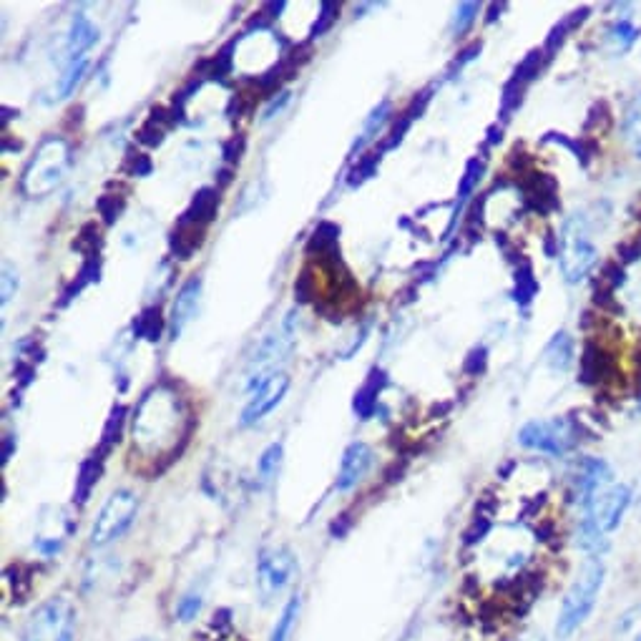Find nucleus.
<instances>
[{"label": "nucleus", "instance_id": "f257e3e1", "mask_svg": "<svg viewBox=\"0 0 641 641\" xmlns=\"http://www.w3.org/2000/svg\"><path fill=\"white\" fill-rule=\"evenodd\" d=\"M604 576V561H586L581 574L576 576V581L571 584V589L566 591L564 601H561L559 619H556V636H559V639H566V636H571L576 629L584 626V621L589 619L596 601H599L601 589H604Z\"/></svg>", "mask_w": 641, "mask_h": 641}, {"label": "nucleus", "instance_id": "f03ea898", "mask_svg": "<svg viewBox=\"0 0 641 641\" xmlns=\"http://www.w3.org/2000/svg\"><path fill=\"white\" fill-rule=\"evenodd\" d=\"M179 398L166 393L164 388L154 390L141 400L134 418V440L144 453H154V448H164L166 435L179 430Z\"/></svg>", "mask_w": 641, "mask_h": 641}, {"label": "nucleus", "instance_id": "7ed1b4c3", "mask_svg": "<svg viewBox=\"0 0 641 641\" xmlns=\"http://www.w3.org/2000/svg\"><path fill=\"white\" fill-rule=\"evenodd\" d=\"M68 161H71V156H68L66 141L58 139V136L43 141L31 164L23 171V192L33 199L51 194L66 176Z\"/></svg>", "mask_w": 641, "mask_h": 641}, {"label": "nucleus", "instance_id": "20e7f679", "mask_svg": "<svg viewBox=\"0 0 641 641\" xmlns=\"http://www.w3.org/2000/svg\"><path fill=\"white\" fill-rule=\"evenodd\" d=\"M21 641H76V606L66 596H53L23 624Z\"/></svg>", "mask_w": 641, "mask_h": 641}, {"label": "nucleus", "instance_id": "39448f33", "mask_svg": "<svg viewBox=\"0 0 641 641\" xmlns=\"http://www.w3.org/2000/svg\"><path fill=\"white\" fill-rule=\"evenodd\" d=\"M596 257H599V249L591 242L586 219L574 214L561 232V272H564L566 282L576 285L584 280L596 264Z\"/></svg>", "mask_w": 641, "mask_h": 641}, {"label": "nucleus", "instance_id": "423d86ee", "mask_svg": "<svg viewBox=\"0 0 641 641\" xmlns=\"http://www.w3.org/2000/svg\"><path fill=\"white\" fill-rule=\"evenodd\" d=\"M136 513H139V498L136 493L121 491L111 493L109 501L101 508L99 518H96L94 528H91V543L94 546H109V543L119 541L136 521Z\"/></svg>", "mask_w": 641, "mask_h": 641}, {"label": "nucleus", "instance_id": "0eeeda50", "mask_svg": "<svg viewBox=\"0 0 641 641\" xmlns=\"http://www.w3.org/2000/svg\"><path fill=\"white\" fill-rule=\"evenodd\" d=\"M297 574V559L287 546H274L262 551L257 561V589L264 601L274 599L277 594L292 584Z\"/></svg>", "mask_w": 641, "mask_h": 641}, {"label": "nucleus", "instance_id": "6e6552de", "mask_svg": "<svg viewBox=\"0 0 641 641\" xmlns=\"http://www.w3.org/2000/svg\"><path fill=\"white\" fill-rule=\"evenodd\" d=\"M574 428L566 418L531 420L518 430V443L523 448L538 450L546 455H564L574 445Z\"/></svg>", "mask_w": 641, "mask_h": 641}, {"label": "nucleus", "instance_id": "1a4fd4ad", "mask_svg": "<svg viewBox=\"0 0 641 641\" xmlns=\"http://www.w3.org/2000/svg\"><path fill=\"white\" fill-rule=\"evenodd\" d=\"M287 388H290V378L285 373H274L272 378L264 380L257 390L249 398L247 408L242 410V418H239V425L242 428H249V425L259 423L267 413H272L277 405L282 403V398L287 395Z\"/></svg>", "mask_w": 641, "mask_h": 641}, {"label": "nucleus", "instance_id": "9d476101", "mask_svg": "<svg viewBox=\"0 0 641 641\" xmlns=\"http://www.w3.org/2000/svg\"><path fill=\"white\" fill-rule=\"evenodd\" d=\"M373 448L362 440H355V443L347 445V450L342 453L340 473H337L335 488L337 491H350L355 488L362 478L368 476V471L373 468Z\"/></svg>", "mask_w": 641, "mask_h": 641}, {"label": "nucleus", "instance_id": "9b49d317", "mask_svg": "<svg viewBox=\"0 0 641 641\" xmlns=\"http://www.w3.org/2000/svg\"><path fill=\"white\" fill-rule=\"evenodd\" d=\"M199 300H202V277H192L181 285L179 295H176L174 307H171L169 317V332L171 337H179L184 332V327L194 320L199 310Z\"/></svg>", "mask_w": 641, "mask_h": 641}, {"label": "nucleus", "instance_id": "f8f14e48", "mask_svg": "<svg viewBox=\"0 0 641 641\" xmlns=\"http://www.w3.org/2000/svg\"><path fill=\"white\" fill-rule=\"evenodd\" d=\"M96 41H99V28L88 21L83 13H78L71 23V31H68V43H66L68 63L78 61V58H86V51L94 46Z\"/></svg>", "mask_w": 641, "mask_h": 641}, {"label": "nucleus", "instance_id": "ddd939ff", "mask_svg": "<svg viewBox=\"0 0 641 641\" xmlns=\"http://www.w3.org/2000/svg\"><path fill=\"white\" fill-rule=\"evenodd\" d=\"M385 385H388V375L378 368L370 370L368 380H365V385L357 390L355 400H352V408H355V413L360 415L362 420L373 418V413L378 410V398L380 393H383Z\"/></svg>", "mask_w": 641, "mask_h": 641}, {"label": "nucleus", "instance_id": "4468645a", "mask_svg": "<svg viewBox=\"0 0 641 641\" xmlns=\"http://www.w3.org/2000/svg\"><path fill=\"white\" fill-rule=\"evenodd\" d=\"M217 209H219L217 189H199L192 199V207L187 209V214H184L181 219H184V222H192V224H199V227H204V224H209L214 217H217Z\"/></svg>", "mask_w": 641, "mask_h": 641}, {"label": "nucleus", "instance_id": "2eb2a0df", "mask_svg": "<svg viewBox=\"0 0 641 641\" xmlns=\"http://www.w3.org/2000/svg\"><path fill=\"white\" fill-rule=\"evenodd\" d=\"M101 473H104V458H101L99 453L91 455L88 461L81 463V468H78V478H76V491H73V501L76 503H86L88 496H91V491L96 488V483H99Z\"/></svg>", "mask_w": 641, "mask_h": 641}, {"label": "nucleus", "instance_id": "dca6fc26", "mask_svg": "<svg viewBox=\"0 0 641 641\" xmlns=\"http://www.w3.org/2000/svg\"><path fill=\"white\" fill-rule=\"evenodd\" d=\"M624 141L631 156L641 161V91L629 101L624 111Z\"/></svg>", "mask_w": 641, "mask_h": 641}, {"label": "nucleus", "instance_id": "f3484780", "mask_svg": "<svg viewBox=\"0 0 641 641\" xmlns=\"http://www.w3.org/2000/svg\"><path fill=\"white\" fill-rule=\"evenodd\" d=\"M300 609H302V599L300 596H292V599L285 604V609H282L277 624H274L272 634H269V641H290L292 639V631H295L297 619H300Z\"/></svg>", "mask_w": 641, "mask_h": 641}, {"label": "nucleus", "instance_id": "a211bd4d", "mask_svg": "<svg viewBox=\"0 0 641 641\" xmlns=\"http://www.w3.org/2000/svg\"><path fill=\"white\" fill-rule=\"evenodd\" d=\"M614 641H641V604L629 606L616 619Z\"/></svg>", "mask_w": 641, "mask_h": 641}, {"label": "nucleus", "instance_id": "6ab92c4d", "mask_svg": "<svg viewBox=\"0 0 641 641\" xmlns=\"http://www.w3.org/2000/svg\"><path fill=\"white\" fill-rule=\"evenodd\" d=\"M161 330H164V317H161L159 307H146L134 320V337H141V340L156 342L161 337Z\"/></svg>", "mask_w": 641, "mask_h": 641}, {"label": "nucleus", "instance_id": "aec40b11", "mask_svg": "<svg viewBox=\"0 0 641 641\" xmlns=\"http://www.w3.org/2000/svg\"><path fill=\"white\" fill-rule=\"evenodd\" d=\"M388 116H390V101H383V104H380L378 109H375L373 114L368 116V121H365V129H362L360 139H357L355 146H352V156H355L357 151L365 149V146H368L370 141H373L375 136H378L380 131H383V126H385V121H388Z\"/></svg>", "mask_w": 641, "mask_h": 641}, {"label": "nucleus", "instance_id": "412c9836", "mask_svg": "<svg viewBox=\"0 0 641 641\" xmlns=\"http://www.w3.org/2000/svg\"><path fill=\"white\" fill-rule=\"evenodd\" d=\"M337 239H340V227L332 222H322L317 224L315 234H312L310 244H307V252L310 254H320V257H325V254L335 252L337 249Z\"/></svg>", "mask_w": 641, "mask_h": 641}, {"label": "nucleus", "instance_id": "4be33fe9", "mask_svg": "<svg viewBox=\"0 0 641 641\" xmlns=\"http://www.w3.org/2000/svg\"><path fill=\"white\" fill-rule=\"evenodd\" d=\"M571 355H574V347H571V337L566 332L556 335L551 340V345L546 347V362L556 370H566L571 365Z\"/></svg>", "mask_w": 641, "mask_h": 641}, {"label": "nucleus", "instance_id": "5701e85b", "mask_svg": "<svg viewBox=\"0 0 641 641\" xmlns=\"http://www.w3.org/2000/svg\"><path fill=\"white\" fill-rule=\"evenodd\" d=\"M280 463H282V443H272L262 455H259V461H257V478L262 486H267V483L277 476Z\"/></svg>", "mask_w": 641, "mask_h": 641}, {"label": "nucleus", "instance_id": "b1692460", "mask_svg": "<svg viewBox=\"0 0 641 641\" xmlns=\"http://www.w3.org/2000/svg\"><path fill=\"white\" fill-rule=\"evenodd\" d=\"M86 71H88V58H78V61L68 63L66 71H63V76H61V81H58V96H61V99L71 96L73 91H76L78 83L83 81Z\"/></svg>", "mask_w": 641, "mask_h": 641}, {"label": "nucleus", "instance_id": "393cba45", "mask_svg": "<svg viewBox=\"0 0 641 641\" xmlns=\"http://www.w3.org/2000/svg\"><path fill=\"white\" fill-rule=\"evenodd\" d=\"M124 420H126V408H124V405H116V408L111 410V418L106 420L104 440H101V450H109L111 445L119 443L121 430H124Z\"/></svg>", "mask_w": 641, "mask_h": 641}, {"label": "nucleus", "instance_id": "a878e982", "mask_svg": "<svg viewBox=\"0 0 641 641\" xmlns=\"http://www.w3.org/2000/svg\"><path fill=\"white\" fill-rule=\"evenodd\" d=\"M202 591L192 589L187 591V594L181 596L179 604H176V619L184 621V624H189V621L197 619L199 609H202Z\"/></svg>", "mask_w": 641, "mask_h": 641}, {"label": "nucleus", "instance_id": "bb28decb", "mask_svg": "<svg viewBox=\"0 0 641 641\" xmlns=\"http://www.w3.org/2000/svg\"><path fill=\"white\" fill-rule=\"evenodd\" d=\"M337 16H340V6H337V3H322L317 23L312 26V38L325 36V33L332 28V23L337 21Z\"/></svg>", "mask_w": 641, "mask_h": 641}, {"label": "nucleus", "instance_id": "cd10ccee", "mask_svg": "<svg viewBox=\"0 0 641 641\" xmlns=\"http://www.w3.org/2000/svg\"><path fill=\"white\" fill-rule=\"evenodd\" d=\"M99 229H96V224H86V227L81 229V234L76 237V242H73V249H78V252H86L88 257H96V247H99Z\"/></svg>", "mask_w": 641, "mask_h": 641}, {"label": "nucleus", "instance_id": "c85d7f7f", "mask_svg": "<svg viewBox=\"0 0 641 641\" xmlns=\"http://www.w3.org/2000/svg\"><path fill=\"white\" fill-rule=\"evenodd\" d=\"M478 11H481V6H478V3H463V6H458V11H455V21H453L455 36H461V33H466L468 28L473 26Z\"/></svg>", "mask_w": 641, "mask_h": 641}, {"label": "nucleus", "instance_id": "c756f323", "mask_svg": "<svg viewBox=\"0 0 641 641\" xmlns=\"http://www.w3.org/2000/svg\"><path fill=\"white\" fill-rule=\"evenodd\" d=\"M380 166V154L375 156H368V159H362L360 164L352 169L350 174V187H357V184H362V181H368L370 176H375V171H378Z\"/></svg>", "mask_w": 641, "mask_h": 641}, {"label": "nucleus", "instance_id": "7c9ffc66", "mask_svg": "<svg viewBox=\"0 0 641 641\" xmlns=\"http://www.w3.org/2000/svg\"><path fill=\"white\" fill-rule=\"evenodd\" d=\"M96 207H99L101 217H104L106 224H114L116 219H119L121 209H124V199L109 197V194H106V197H101L99 202H96Z\"/></svg>", "mask_w": 641, "mask_h": 641}, {"label": "nucleus", "instance_id": "2f4dec72", "mask_svg": "<svg viewBox=\"0 0 641 641\" xmlns=\"http://www.w3.org/2000/svg\"><path fill=\"white\" fill-rule=\"evenodd\" d=\"M295 295H297V302H310L312 297H315V277H312L310 269H305V272L297 277Z\"/></svg>", "mask_w": 641, "mask_h": 641}, {"label": "nucleus", "instance_id": "473e14b6", "mask_svg": "<svg viewBox=\"0 0 641 641\" xmlns=\"http://www.w3.org/2000/svg\"><path fill=\"white\" fill-rule=\"evenodd\" d=\"M18 292V272L8 262H3V305L16 297Z\"/></svg>", "mask_w": 641, "mask_h": 641}, {"label": "nucleus", "instance_id": "72a5a7b5", "mask_svg": "<svg viewBox=\"0 0 641 641\" xmlns=\"http://www.w3.org/2000/svg\"><path fill=\"white\" fill-rule=\"evenodd\" d=\"M481 174H483V164L481 161L473 159L471 164H468L466 176H463V181H461V199H466V194L473 192V187H476V181L481 179Z\"/></svg>", "mask_w": 641, "mask_h": 641}, {"label": "nucleus", "instance_id": "f704fd0d", "mask_svg": "<svg viewBox=\"0 0 641 641\" xmlns=\"http://www.w3.org/2000/svg\"><path fill=\"white\" fill-rule=\"evenodd\" d=\"M136 139L146 146H159L161 141H164V129H161L159 124H154V121H149V124L136 134Z\"/></svg>", "mask_w": 641, "mask_h": 641}, {"label": "nucleus", "instance_id": "c9c22d12", "mask_svg": "<svg viewBox=\"0 0 641 641\" xmlns=\"http://www.w3.org/2000/svg\"><path fill=\"white\" fill-rule=\"evenodd\" d=\"M410 124H413V119H410V116H408V114H403V116H400V121H398V124H395L393 134H390V139H388V141H385L383 151H388V149H395V146H398V144H400V141H403V136H405V134H408Z\"/></svg>", "mask_w": 641, "mask_h": 641}, {"label": "nucleus", "instance_id": "e433bc0d", "mask_svg": "<svg viewBox=\"0 0 641 641\" xmlns=\"http://www.w3.org/2000/svg\"><path fill=\"white\" fill-rule=\"evenodd\" d=\"M242 151H244V136H234V139H229L227 144H224V159L239 161L242 159Z\"/></svg>", "mask_w": 641, "mask_h": 641}, {"label": "nucleus", "instance_id": "4c0bfd02", "mask_svg": "<svg viewBox=\"0 0 641 641\" xmlns=\"http://www.w3.org/2000/svg\"><path fill=\"white\" fill-rule=\"evenodd\" d=\"M131 174L134 176H149L151 174V159L146 154L134 156V166H131Z\"/></svg>", "mask_w": 641, "mask_h": 641}, {"label": "nucleus", "instance_id": "58836bf2", "mask_svg": "<svg viewBox=\"0 0 641 641\" xmlns=\"http://www.w3.org/2000/svg\"><path fill=\"white\" fill-rule=\"evenodd\" d=\"M16 375H18V378H21V385H23V388H26V385H28V383H31V380H33V375H36V373H33V368H31V365H26V362H18Z\"/></svg>", "mask_w": 641, "mask_h": 641}, {"label": "nucleus", "instance_id": "ea45409f", "mask_svg": "<svg viewBox=\"0 0 641 641\" xmlns=\"http://www.w3.org/2000/svg\"><path fill=\"white\" fill-rule=\"evenodd\" d=\"M13 443H16V438L13 435H6V440H3V463L11 461V453H13Z\"/></svg>", "mask_w": 641, "mask_h": 641}, {"label": "nucleus", "instance_id": "a19ab883", "mask_svg": "<svg viewBox=\"0 0 641 641\" xmlns=\"http://www.w3.org/2000/svg\"><path fill=\"white\" fill-rule=\"evenodd\" d=\"M222 184H229V171H222Z\"/></svg>", "mask_w": 641, "mask_h": 641}, {"label": "nucleus", "instance_id": "79ce46f5", "mask_svg": "<svg viewBox=\"0 0 641 641\" xmlns=\"http://www.w3.org/2000/svg\"><path fill=\"white\" fill-rule=\"evenodd\" d=\"M141 641H159V639H141Z\"/></svg>", "mask_w": 641, "mask_h": 641}]
</instances>
